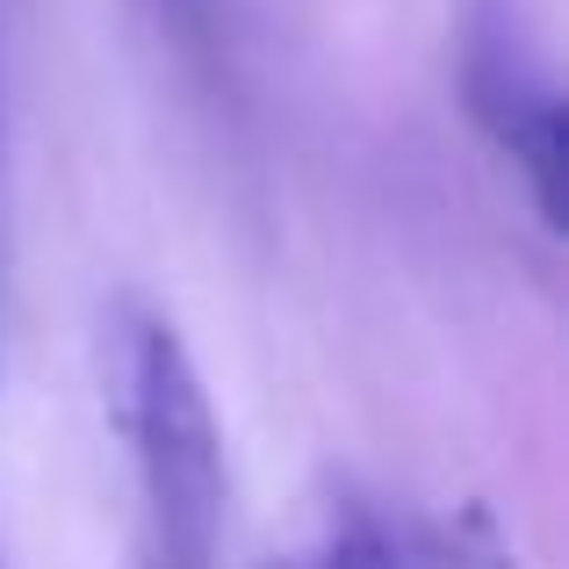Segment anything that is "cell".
Returning <instances> with one entry per match:
<instances>
[{
  "label": "cell",
  "mask_w": 569,
  "mask_h": 569,
  "mask_svg": "<svg viewBox=\"0 0 569 569\" xmlns=\"http://www.w3.org/2000/svg\"><path fill=\"white\" fill-rule=\"evenodd\" d=\"M109 426L123 432L138 483L144 569H217L223 498H231L217 403L173 318L138 296L109 310Z\"/></svg>",
  "instance_id": "1"
},
{
  "label": "cell",
  "mask_w": 569,
  "mask_h": 569,
  "mask_svg": "<svg viewBox=\"0 0 569 569\" xmlns=\"http://www.w3.org/2000/svg\"><path fill=\"white\" fill-rule=\"evenodd\" d=\"M455 66H461V101H469L476 130L519 167L541 223L556 231L562 223V87L512 0H476L461 14Z\"/></svg>",
  "instance_id": "2"
},
{
  "label": "cell",
  "mask_w": 569,
  "mask_h": 569,
  "mask_svg": "<svg viewBox=\"0 0 569 569\" xmlns=\"http://www.w3.org/2000/svg\"><path fill=\"white\" fill-rule=\"evenodd\" d=\"M260 569H432V548L418 541V533H403L397 519L368 512V505H347V512H332L310 541L281 548L274 562Z\"/></svg>",
  "instance_id": "3"
},
{
  "label": "cell",
  "mask_w": 569,
  "mask_h": 569,
  "mask_svg": "<svg viewBox=\"0 0 569 569\" xmlns=\"http://www.w3.org/2000/svg\"><path fill=\"white\" fill-rule=\"evenodd\" d=\"M432 569H519V562H512V541H505L498 512L490 505H461V519L432 548Z\"/></svg>",
  "instance_id": "4"
},
{
  "label": "cell",
  "mask_w": 569,
  "mask_h": 569,
  "mask_svg": "<svg viewBox=\"0 0 569 569\" xmlns=\"http://www.w3.org/2000/svg\"><path fill=\"white\" fill-rule=\"evenodd\" d=\"M159 8H173V14H202L209 0H159Z\"/></svg>",
  "instance_id": "5"
}]
</instances>
